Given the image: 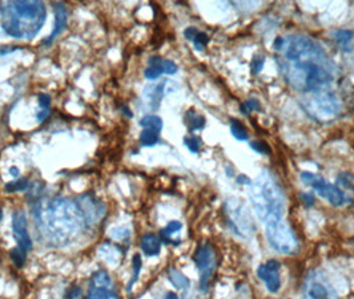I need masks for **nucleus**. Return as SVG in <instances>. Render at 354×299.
<instances>
[{"mask_svg": "<svg viewBox=\"0 0 354 299\" xmlns=\"http://www.w3.org/2000/svg\"><path fill=\"white\" fill-rule=\"evenodd\" d=\"M278 68L289 87L308 94L330 90L338 75L336 64L321 45L304 35L277 37Z\"/></svg>", "mask_w": 354, "mask_h": 299, "instance_id": "1", "label": "nucleus"}, {"mask_svg": "<svg viewBox=\"0 0 354 299\" xmlns=\"http://www.w3.org/2000/svg\"><path fill=\"white\" fill-rule=\"evenodd\" d=\"M1 27L12 37L31 40L37 35L47 18L45 5L41 1H1Z\"/></svg>", "mask_w": 354, "mask_h": 299, "instance_id": "2", "label": "nucleus"}, {"mask_svg": "<svg viewBox=\"0 0 354 299\" xmlns=\"http://www.w3.org/2000/svg\"><path fill=\"white\" fill-rule=\"evenodd\" d=\"M39 219L44 232L58 242L73 238L85 222L77 204L62 197L50 200L40 206Z\"/></svg>", "mask_w": 354, "mask_h": 299, "instance_id": "3", "label": "nucleus"}, {"mask_svg": "<svg viewBox=\"0 0 354 299\" xmlns=\"http://www.w3.org/2000/svg\"><path fill=\"white\" fill-rule=\"evenodd\" d=\"M249 198L256 214L265 225L283 221L285 214L284 194L268 172H262L251 183Z\"/></svg>", "mask_w": 354, "mask_h": 299, "instance_id": "4", "label": "nucleus"}, {"mask_svg": "<svg viewBox=\"0 0 354 299\" xmlns=\"http://www.w3.org/2000/svg\"><path fill=\"white\" fill-rule=\"evenodd\" d=\"M301 105L310 117L321 122L334 120L341 111L340 101L330 90L305 94Z\"/></svg>", "mask_w": 354, "mask_h": 299, "instance_id": "5", "label": "nucleus"}, {"mask_svg": "<svg viewBox=\"0 0 354 299\" xmlns=\"http://www.w3.org/2000/svg\"><path fill=\"white\" fill-rule=\"evenodd\" d=\"M265 234L272 249L281 254L294 253L298 247L296 236L293 234L288 223L284 221L270 222L265 225Z\"/></svg>", "mask_w": 354, "mask_h": 299, "instance_id": "6", "label": "nucleus"}, {"mask_svg": "<svg viewBox=\"0 0 354 299\" xmlns=\"http://www.w3.org/2000/svg\"><path fill=\"white\" fill-rule=\"evenodd\" d=\"M225 209L229 219V226L240 237L249 236L253 230V221H252L247 206L237 198H228L225 202Z\"/></svg>", "mask_w": 354, "mask_h": 299, "instance_id": "7", "label": "nucleus"}, {"mask_svg": "<svg viewBox=\"0 0 354 299\" xmlns=\"http://www.w3.org/2000/svg\"><path fill=\"white\" fill-rule=\"evenodd\" d=\"M301 179L306 185L312 186L320 196L325 198L326 201H329V204H332L333 206H342L349 201V198L346 197L345 193L342 192L338 186L329 183L317 174L304 172V173H301Z\"/></svg>", "mask_w": 354, "mask_h": 299, "instance_id": "8", "label": "nucleus"}, {"mask_svg": "<svg viewBox=\"0 0 354 299\" xmlns=\"http://www.w3.org/2000/svg\"><path fill=\"white\" fill-rule=\"evenodd\" d=\"M193 259H194V264H196L198 272H200V287H201L202 291H206L216 269L215 250L208 243L200 246Z\"/></svg>", "mask_w": 354, "mask_h": 299, "instance_id": "9", "label": "nucleus"}, {"mask_svg": "<svg viewBox=\"0 0 354 299\" xmlns=\"http://www.w3.org/2000/svg\"><path fill=\"white\" fill-rule=\"evenodd\" d=\"M280 268L281 265L276 259H270L266 264L261 265L257 269V275L261 281L264 282L266 289L270 293H277L281 287V279H280Z\"/></svg>", "mask_w": 354, "mask_h": 299, "instance_id": "10", "label": "nucleus"}, {"mask_svg": "<svg viewBox=\"0 0 354 299\" xmlns=\"http://www.w3.org/2000/svg\"><path fill=\"white\" fill-rule=\"evenodd\" d=\"M12 229H14L15 239L18 242L19 247L23 251H30L32 249V239L28 233L27 218L22 211H16L12 217Z\"/></svg>", "mask_w": 354, "mask_h": 299, "instance_id": "11", "label": "nucleus"}, {"mask_svg": "<svg viewBox=\"0 0 354 299\" xmlns=\"http://www.w3.org/2000/svg\"><path fill=\"white\" fill-rule=\"evenodd\" d=\"M77 206L80 208L83 217L87 222H97L104 214V206L92 196H81Z\"/></svg>", "mask_w": 354, "mask_h": 299, "instance_id": "12", "label": "nucleus"}, {"mask_svg": "<svg viewBox=\"0 0 354 299\" xmlns=\"http://www.w3.org/2000/svg\"><path fill=\"white\" fill-rule=\"evenodd\" d=\"M55 8V28L52 33L50 35V37L45 40V44H48L50 41H52L56 37V36L63 31L64 27H65V23H67V9H65V5L63 3H56L54 5Z\"/></svg>", "mask_w": 354, "mask_h": 299, "instance_id": "13", "label": "nucleus"}, {"mask_svg": "<svg viewBox=\"0 0 354 299\" xmlns=\"http://www.w3.org/2000/svg\"><path fill=\"white\" fill-rule=\"evenodd\" d=\"M306 294L310 299H327L330 297V291L325 283L316 278H310L306 285Z\"/></svg>", "mask_w": 354, "mask_h": 299, "instance_id": "14", "label": "nucleus"}, {"mask_svg": "<svg viewBox=\"0 0 354 299\" xmlns=\"http://www.w3.org/2000/svg\"><path fill=\"white\" fill-rule=\"evenodd\" d=\"M141 249H143L144 254L148 257L159 255L161 251V241L155 234H145L141 239Z\"/></svg>", "mask_w": 354, "mask_h": 299, "instance_id": "15", "label": "nucleus"}, {"mask_svg": "<svg viewBox=\"0 0 354 299\" xmlns=\"http://www.w3.org/2000/svg\"><path fill=\"white\" fill-rule=\"evenodd\" d=\"M185 37L191 40L193 43V47L197 49V51H202L205 48L208 41H209V37L206 33L204 32H200L198 30H196L194 27H189L184 31Z\"/></svg>", "mask_w": 354, "mask_h": 299, "instance_id": "16", "label": "nucleus"}, {"mask_svg": "<svg viewBox=\"0 0 354 299\" xmlns=\"http://www.w3.org/2000/svg\"><path fill=\"white\" fill-rule=\"evenodd\" d=\"M87 299H120L116 295L113 286L109 287H99V286H91L88 298Z\"/></svg>", "mask_w": 354, "mask_h": 299, "instance_id": "17", "label": "nucleus"}, {"mask_svg": "<svg viewBox=\"0 0 354 299\" xmlns=\"http://www.w3.org/2000/svg\"><path fill=\"white\" fill-rule=\"evenodd\" d=\"M99 255L101 258L111 265L119 264L120 261V251L117 250L116 247L112 245H103L100 247Z\"/></svg>", "mask_w": 354, "mask_h": 299, "instance_id": "18", "label": "nucleus"}, {"mask_svg": "<svg viewBox=\"0 0 354 299\" xmlns=\"http://www.w3.org/2000/svg\"><path fill=\"white\" fill-rule=\"evenodd\" d=\"M181 229H183L181 222H179V221H172V222L168 223L165 228L161 230V238L164 239V242H166V243L177 245L175 239H173V237H175L177 233H180Z\"/></svg>", "mask_w": 354, "mask_h": 299, "instance_id": "19", "label": "nucleus"}, {"mask_svg": "<svg viewBox=\"0 0 354 299\" xmlns=\"http://www.w3.org/2000/svg\"><path fill=\"white\" fill-rule=\"evenodd\" d=\"M185 124L189 128V130L202 129L204 125H205V119L201 115H198L196 111L191 109L185 115Z\"/></svg>", "mask_w": 354, "mask_h": 299, "instance_id": "20", "label": "nucleus"}, {"mask_svg": "<svg viewBox=\"0 0 354 299\" xmlns=\"http://www.w3.org/2000/svg\"><path fill=\"white\" fill-rule=\"evenodd\" d=\"M162 59L160 58H152L149 60L148 68L144 72V76L149 79V80H155L162 73Z\"/></svg>", "mask_w": 354, "mask_h": 299, "instance_id": "21", "label": "nucleus"}, {"mask_svg": "<svg viewBox=\"0 0 354 299\" xmlns=\"http://www.w3.org/2000/svg\"><path fill=\"white\" fill-rule=\"evenodd\" d=\"M159 136H160L159 130L144 128L141 134H140V143L143 144L144 147H153L159 141Z\"/></svg>", "mask_w": 354, "mask_h": 299, "instance_id": "22", "label": "nucleus"}, {"mask_svg": "<svg viewBox=\"0 0 354 299\" xmlns=\"http://www.w3.org/2000/svg\"><path fill=\"white\" fill-rule=\"evenodd\" d=\"M168 277H169V281L172 282V283H173V286H175V287H177V289L185 290V289H188L189 287L188 278L185 277L184 274H181L180 271L175 270V269L169 270Z\"/></svg>", "mask_w": 354, "mask_h": 299, "instance_id": "23", "label": "nucleus"}, {"mask_svg": "<svg viewBox=\"0 0 354 299\" xmlns=\"http://www.w3.org/2000/svg\"><path fill=\"white\" fill-rule=\"evenodd\" d=\"M39 107H40V109L37 112V121L41 122V121L45 120V117L50 115L51 97L48 94H39Z\"/></svg>", "mask_w": 354, "mask_h": 299, "instance_id": "24", "label": "nucleus"}, {"mask_svg": "<svg viewBox=\"0 0 354 299\" xmlns=\"http://www.w3.org/2000/svg\"><path fill=\"white\" fill-rule=\"evenodd\" d=\"M337 185L340 186L342 192H344V189L354 192V174L349 173V172L341 173L340 176L337 177Z\"/></svg>", "mask_w": 354, "mask_h": 299, "instance_id": "25", "label": "nucleus"}, {"mask_svg": "<svg viewBox=\"0 0 354 299\" xmlns=\"http://www.w3.org/2000/svg\"><path fill=\"white\" fill-rule=\"evenodd\" d=\"M140 125L143 126V128H151V129H156V130H159V132H161L162 120L159 116L149 115V116H145L141 119V121H140Z\"/></svg>", "mask_w": 354, "mask_h": 299, "instance_id": "26", "label": "nucleus"}, {"mask_svg": "<svg viewBox=\"0 0 354 299\" xmlns=\"http://www.w3.org/2000/svg\"><path fill=\"white\" fill-rule=\"evenodd\" d=\"M230 132L233 134V137L238 141H247L248 140V132L245 126L242 125L241 122L237 120H232L230 122Z\"/></svg>", "mask_w": 354, "mask_h": 299, "instance_id": "27", "label": "nucleus"}, {"mask_svg": "<svg viewBox=\"0 0 354 299\" xmlns=\"http://www.w3.org/2000/svg\"><path fill=\"white\" fill-rule=\"evenodd\" d=\"M141 265H143V261H141V257L140 254L133 255V259H132V266H133V274H132V279L129 281V285H128V291H130L132 286L135 285L137 278H139L140 270H141Z\"/></svg>", "mask_w": 354, "mask_h": 299, "instance_id": "28", "label": "nucleus"}, {"mask_svg": "<svg viewBox=\"0 0 354 299\" xmlns=\"http://www.w3.org/2000/svg\"><path fill=\"white\" fill-rule=\"evenodd\" d=\"M334 37H336V40L338 41V44L345 48L346 45L349 44L352 39H353V32L346 31V30H344V31H336L334 32Z\"/></svg>", "mask_w": 354, "mask_h": 299, "instance_id": "29", "label": "nucleus"}, {"mask_svg": "<svg viewBox=\"0 0 354 299\" xmlns=\"http://www.w3.org/2000/svg\"><path fill=\"white\" fill-rule=\"evenodd\" d=\"M28 186V181L26 179H20L18 181H12L5 185V190L9 193L20 192V190H26Z\"/></svg>", "mask_w": 354, "mask_h": 299, "instance_id": "30", "label": "nucleus"}, {"mask_svg": "<svg viewBox=\"0 0 354 299\" xmlns=\"http://www.w3.org/2000/svg\"><path fill=\"white\" fill-rule=\"evenodd\" d=\"M258 109H260V103L256 98H249L241 105V112L244 115H249L253 111H258Z\"/></svg>", "mask_w": 354, "mask_h": 299, "instance_id": "31", "label": "nucleus"}, {"mask_svg": "<svg viewBox=\"0 0 354 299\" xmlns=\"http://www.w3.org/2000/svg\"><path fill=\"white\" fill-rule=\"evenodd\" d=\"M11 258H12L16 266L22 268L23 265H24V261H26V251H23L20 247L12 249L11 250Z\"/></svg>", "mask_w": 354, "mask_h": 299, "instance_id": "32", "label": "nucleus"}, {"mask_svg": "<svg viewBox=\"0 0 354 299\" xmlns=\"http://www.w3.org/2000/svg\"><path fill=\"white\" fill-rule=\"evenodd\" d=\"M184 144L187 145L189 150L193 153H197L200 150V147H201V143H200V139L197 137H185L184 139Z\"/></svg>", "mask_w": 354, "mask_h": 299, "instance_id": "33", "label": "nucleus"}, {"mask_svg": "<svg viewBox=\"0 0 354 299\" xmlns=\"http://www.w3.org/2000/svg\"><path fill=\"white\" fill-rule=\"evenodd\" d=\"M111 236L112 238L117 239V241H120V239H124V238H128L129 236V230L124 226H119V228H115L111 230Z\"/></svg>", "mask_w": 354, "mask_h": 299, "instance_id": "34", "label": "nucleus"}, {"mask_svg": "<svg viewBox=\"0 0 354 299\" xmlns=\"http://www.w3.org/2000/svg\"><path fill=\"white\" fill-rule=\"evenodd\" d=\"M251 148L255 150V152L261 153V154H269L270 153V148L265 143H262V141H258V140L251 143Z\"/></svg>", "mask_w": 354, "mask_h": 299, "instance_id": "35", "label": "nucleus"}, {"mask_svg": "<svg viewBox=\"0 0 354 299\" xmlns=\"http://www.w3.org/2000/svg\"><path fill=\"white\" fill-rule=\"evenodd\" d=\"M162 73H166V75H173L177 72V65H176L173 61L170 60H162Z\"/></svg>", "mask_w": 354, "mask_h": 299, "instance_id": "36", "label": "nucleus"}, {"mask_svg": "<svg viewBox=\"0 0 354 299\" xmlns=\"http://www.w3.org/2000/svg\"><path fill=\"white\" fill-rule=\"evenodd\" d=\"M264 61H265L264 56H261V55H258V56H256V58L253 59V61H252V69H253V73H258V72H261L262 65H264Z\"/></svg>", "mask_w": 354, "mask_h": 299, "instance_id": "37", "label": "nucleus"}, {"mask_svg": "<svg viewBox=\"0 0 354 299\" xmlns=\"http://www.w3.org/2000/svg\"><path fill=\"white\" fill-rule=\"evenodd\" d=\"M301 200L304 201L305 205L312 206L314 202V196L312 193H302V194H301Z\"/></svg>", "mask_w": 354, "mask_h": 299, "instance_id": "38", "label": "nucleus"}, {"mask_svg": "<svg viewBox=\"0 0 354 299\" xmlns=\"http://www.w3.org/2000/svg\"><path fill=\"white\" fill-rule=\"evenodd\" d=\"M237 182L242 183V185H251V179L245 177V176H238L237 177Z\"/></svg>", "mask_w": 354, "mask_h": 299, "instance_id": "39", "label": "nucleus"}, {"mask_svg": "<svg viewBox=\"0 0 354 299\" xmlns=\"http://www.w3.org/2000/svg\"><path fill=\"white\" fill-rule=\"evenodd\" d=\"M9 172H11V174L14 176V177H18L19 176V170L16 166H12V168H9Z\"/></svg>", "mask_w": 354, "mask_h": 299, "instance_id": "40", "label": "nucleus"}, {"mask_svg": "<svg viewBox=\"0 0 354 299\" xmlns=\"http://www.w3.org/2000/svg\"><path fill=\"white\" fill-rule=\"evenodd\" d=\"M165 299H179V297H177V294H175V293H168V294L165 295Z\"/></svg>", "mask_w": 354, "mask_h": 299, "instance_id": "41", "label": "nucleus"}, {"mask_svg": "<svg viewBox=\"0 0 354 299\" xmlns=\"http://www.w3.org/2000/svg\"><path fill=\"white\" fill-rule=\"evenodd\" d=\"M1 31H4V30H3V27H1V24H0V33H1ZM0 36H1V35H0Z\"/></svg>", "mask_w": 354, "mask_h": 299, "instance_id": "42", "label": "nucleus"}, {"mask_svg": "<svg viewBox=\"0 0 354 299\" xmlns=\"http://www.w3.org/2000/svg\"><path fill=\"white\" fill-rule=\"evenodd\" d=\"M0 221H1V209H0Z\"/></svg>", "mask_w": 354, "mask_h": 299, "instance_id": "43", "label": "nucleus"}]
</instances>
